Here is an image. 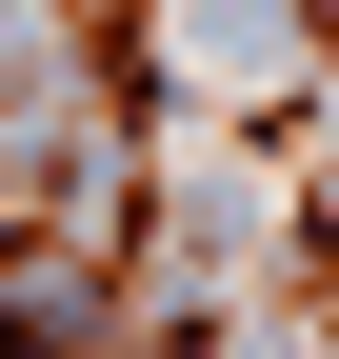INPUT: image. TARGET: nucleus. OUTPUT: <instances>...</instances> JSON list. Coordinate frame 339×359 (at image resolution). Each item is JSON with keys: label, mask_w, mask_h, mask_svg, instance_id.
<instances>
[{"label": "nucleus", "mask_w": 339, "mask_h": 359, "mask_svg": "<svg viewBox=\"0 0 339 359\" xmlns=\"http://www.w3.org/2000/svg\"><path fill=\"white\" fill-rule=\"evenodd\" d=\"M0 359H80V339H60V320H40V299H0Z\"/></svg>", "instance_id": "f257e3e1"}, {"label": "nucleus", "mask_w": 339, "mask_h": 359, "mask_svg": "<svg viewBox=\"0 0 339 359\" xmlns=\"http://www.w3.org/2000/svg\"><path fill=\"white\" fill-rule=\"evenodd\" d=\"M0 259H20V240H0Z\"/></svg>", "instance_id": "f03ea898"}]
</instances>
